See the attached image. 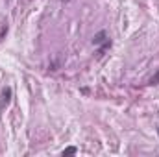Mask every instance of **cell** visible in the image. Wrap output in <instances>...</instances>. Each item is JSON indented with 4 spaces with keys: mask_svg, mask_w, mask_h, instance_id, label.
<instances>
[{
    "mask_svg": "<svg viewBox=\"0 0 159 157\" xmlns=\"http://www.w3.org/2000/svg\"><path fill=\"white\" fill-rule=\"evenodd\" d=\"M76 152H78V148H76V146H69V148H65L61 154H63V155H74Z\"/></svg>",
    "mask_w": 159,
    "mask_h": 157,
    "instance_id": "3",
    "label": "cell"
},
{
    "mask_svg": "<svg viewBox=\"0 0 159 157\" xmlns=\"http://www.w3.org/2000/svg\"><path fill=\"white\" fill-rule=\"evenodd\" d=\"M93 44H94V46H100V48H98V56H102V54L111 46V39H109V35L102 30V32H98V34L93 37Z\"/></svg>",
    "mask_w": 159,
    "mask_h": 157,
    "instance_id": "1",
    "label": "cell"
},
{
    "mask_svg": "<svg viewBox=\"0 0 159 157\" xmlns=\"http://www.w3.org/2000/svg\"><path fill=\"white\" fill-rule=\"evenodd\" d=\"M11 96H13V91H11V87H4L2 89V92H0V115H2V111L9 105V102H11Z\"/></svg>",
    "mask_w": 159,
    "mask_h": 157,
    "instance_id": "2",
    "label": "cell"
},
{
    "mask_svg": "<svg viewBox=\"0 0 159 157\" xmlns=\"http://www.w3.org/2000/svg\"><path fill=\"white\" fill-rule=\"evenodd\" d=\"M157 135H159V129H157Z\"/></svg>",
    "mask_w": 159,
    "mask_h": 157,
    "instance_id": "5",
    "label": "cell"
},
{
    "mask_svg": "<svg viewBox=\"0 0 159 157\" xmlns=\"http://www.w3.org/2000/svg\"><path fill=\"white\" fill-rule=\"evenodd\" d=\"M148 83H150V85H157V83H159V70H157V72H156V74H154L150 79H148Z\"/></svg>",
    "mask_w": 159,
    "mask_h": 157,
    "instance_id": "4",
    "label": "cell"
}]
</instances>
